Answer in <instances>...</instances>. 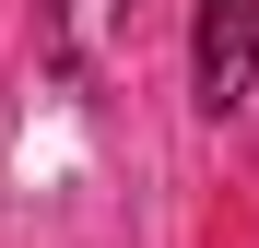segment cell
<instances>
[{
	"mask_svg": "<svg viewBox=\"0 0 259 248\" xmlns=\"http://www.w3.org/2000/svg\"><path fill=\"white\" fill-rule=\"evenodd\" d=\"M118 12H130V0H48V24H59V59H95L106 36H118Z\"/></svg>",
	"mask_w": 259,
	"mask_h": 248,
	"instance_id": "obj_2",
	"label": "cell"
},
{
	"mask_svg": "<svg viewBox=\"0 0 259 248\" xmlns=\"http://www.w3.org/2000/svg\"><path fill=\"white\" fill-rule=\"evenodd\" d=\"M247 83H259V0H200V24H189V95L212 118H236Z\"/></svg>",
	"mask_w": 259,
	"mask_h": 248,
	"instance_id": "obj_1",
	"label": "cell"
}]
</instances>
